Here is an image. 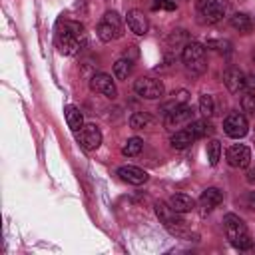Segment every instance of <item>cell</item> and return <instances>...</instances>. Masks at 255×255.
Returning a JSON list of instances; mask_svg holds the SVG:
<instances>
[{"instance_id": "cell-1", "label": "cell", "mask_w": 255, "mask_h": 255, "mask_svg": "<svg viewBox=\"0 0 255 255\" xmlns=\"http://www.w3.org/2000/svg\"><path fill=\"white\" fill-rule=\"evenodd\" d=\"M56 46L62 54L74 56L86 44V30L80 22L74 20H60L56 26Z\"/></svg>"}, {"instance_id": "cell-2", "label": "cell", "mask_w": 255, "mask_h": 255, "mask_svg": "<svg viewBox=\"0 0 255 255\" xmlns=\"http://www.w3.org/2000/svg\"><path fill=\"white\" fill-rule=\"evenodd\" d=\"M223 227H225V233H227V239L229 243L235 247V249H249L253 245V239L249 235V229L245 225V221L235 215V213H227L223 217Z\"/></svg>"}, {"instance_id": "cell-3", "label": "cell", "mask_w": 255, "mask_h": 255, "mask_svg": "<svg viewBox=\"0 0 255 255\" xmlns=\"http://www.w3.org/2000/svg\"><path fill=\"white\" fill-rule=\"evenodd\" d=\"M155 213H157L159 221L163 223V227L171 235H175V237H189V231H187V225H185L181 213H177L169 203L157 201L155 203Z\"/></svg>"}, {"instance_id": "cell-4", "label": "cell", "mask_w": 255, "mask_h": 255, "mask_svg": "<svg viewBox=\"0 0 255 255\" xmlns=\"http://www.w3.org/2000/svg\"><path fill=\"white\" fill-rule=\"evenodd\" d=\"M96 32H98V38H100L102 42H112V40L122 38V36H124V22H122L120 14L114 12V10L106 12V14L102 16V20H100Z\"/></svg>"}, {"instance_id": "cell-5", "label": "cell", "mask_w": 255, "mask_h": 255, "mask_svg": "<svg viewBox=\"0 0 255 255\" xmlns=\"http://www.w3.org/2000/svg\"><path fill=\"white\" fill-rule=\"evenodd\" d=\"M181 60L191 74H201L205 70V46L199 42H187L183 46Z\"/></svg>"}, {"instance_id": "cell-6", "label": "cell", "mask_w": 255, "mask_h": 255, "mask_svg": "<svg viewBox=\"0 0 255 255\" xmlns=\"http://www.w3.org/2000/svg\"><path fill=\"white\" fill-rule=\"evenodd\" d=\"M133 90H135L137 96H141L145 100H157L165 92L163 82L161 80H155V78H137L133 82Z\"/></svg>"}, {"instance_id": "cell-7", "label": "cell", "mask_w": 255, "mask_h": 255, "mask_svg": "<svg viewBox=\"0 0 255 255\" xmlns=\"http://www.w3.org/2000/svg\"><path fill=\"white\" fill-rule=\"evenodd\" d=\"M223 131H225L229 137H233V139L243 137V135L249 131L247 118H245L243 114H237V112L229 114V116L225 118V122H223Z\"/></svg>"}, {"instance_id": "cell-8", "label": "cell", "mask_w": 255, "mask_h": 255, "mask_svg": "<svg viewBox=\"0 0 255 255\" xmlns=\"http://www.w3.org/2000/svg\"><path fill=\"white\" fill-rule=\"evenodd\" d=\"M189 122H193V110H191L187 104H183V106L175 108L173 112L165 114V120H163L165 128L171 129V131H173L175 128H181V126L189 124Z\"/></svg>"}, {"instance_id": "cell-9", "label": "cell", "mask_w": 255, "mask_h": 255, "mask_svg": "<svg viewBox=\"0 0 255 255\" xmlns=\"http://www.w3.org/2000/svg\"><path fill=\"white\" fill-rule=\"evenodd\" d=\"M78 139H80V143H82L84 149L94 151V149H98L100 143H102V131H100V128H98L96 124H86V126L78 131Z\"/></svg>"}, {"instance_id": "cell-10", "label": "cell", "mask_w": 255, "mask_h": 255, "mask_svg": "<svg viewBox=\"0 0 255 255\" xmlns=\"http://www.w3.org/2000/svg\"><path fill=\"white\" fill-rule=\"evenodd\" d=\"M90 88H92L94 92H98V94L110 98V100H114V98L118 96L116 84H114L112 76H108V74H94L92 80H90Z\"/></svg>"}, {"instance_id": "cell-11", "label": "cell", "mask_w": 255, "mask_h": 255, "mask_svg": "<svg viewBox=\"0 0 255 255\" xmlns=\"http://www.w3.org/2000/svg\"><path fill=\"white\" fill-rule=\"evenodd\" d=\"M251 161V149L243 143H235L227 149V163L231 167H247Z\"/></svg>"}, {"instance_id": "cell-12", "label": "cell", "mask_w": 255, "mask_h": 255, "mask_svg": "<svg viewBox=\"0 0 255 255\" xmlns=\"http://www.w3.org/2000/svg\"><path fill=\"white\" fill-rule=\"evenodd\" d=\"M223 201V191L217 187H207L201 197H199V207H201V215H207L209 211H213L219 203Z\"/></svg>"}, {"instance_id": "cell-13", "label": "cell", "mask_w": 255, "mask_h": 255, "mask_svg": "<svg viewBox=\"0 0 255 255\" xmlns=\"http://www.w3.org/2000/svg\"><path fill=\"white\" fill-rule=\"evenodd\" d=\"M223 84L231 94H239L241 90H245V74L239 68H227L223 72Z\"/></svg>"}, {"instance_id": "cell-14", "label": "cell", "mask_w": 255, "mask_h": 255, "mask_svg": "<svg viewBox=\"0 0 255 255\" xmlns=\"http://www.w3.org/2000/svg\"><path fill=\"white\" fill-rule=\"evenodd\" d=\"M118 175L124 179V181H128V183H131V185H141V183H145L147 181V171H143V169H139V167H135V165H122L120 169H118Z\"/></svg>"}, {"instance_id": "cell-15", "label": "cell", "mask_w": 255, "mask_h": 255, "mask_svg": "<svg viewBox=\"0 0 255 255\" xmlns=\"http://www.w3.org/2000/svg\"><path fill=\"white\" fill-rule=\"evenodd\" d=\"M126 22H128V28L137 36H143L147 32V18L141 10H129L126 14Z\"/></svg>"}, {"instance_id": "cell-16", "label": "cell", "mask_w": 255, "mask_h": 255, "mask_svg": "<svg viewBox=\"0 0 255 255\" xmlns=\"http://www.w3.org/2000/svg\"><path fill=\"white\" fill-rule=\"evenodd\" d=\"M199 14L203 16V22L215 24V22H219V20L225 16V4L217 0V2H213V4H209V6H205V8H201Z\"/></svg>"}, {"instance_id": "cell-17", "label": "cell", "mask_w": 255, "mask_h": 255, "mask_svg": "<svg viewBox=\"0 0 255 255\" xmlns=\"http://www.w3.org/2000/svg\"><path fill=\"white\" fill-rule=\"evenodd\" d=\"M167 203H169L177 213H189V211L195 207V201H193L189 195H185V193H175V195H171Z\"/></svg>"}, {"instance_id": "cell-18", "label": "cell", "mask_w": 255, "mask_h": 255, "mask_svg": "<svg viewBox=\"0 0 255 255\" xmlns=\"http://www.w3.org/2000/svg\"><path fill=\"white\" fill-rule=\"evenodd\" d=\"M64 114H66V122H68V126H70V129H74V131H80L82 128H84V116H82V112L76 108V106H66L64 108Z\"/></svg>"}, {"instance_id": "cell-19", "label": "cell", "mask_w": 255, "mask_h": 255, "mask_svg": "<svg viewBox=\"0 0 255 255\" xmlns=\"http://www.w3.org/2000/svg\"><path fill=\"white\" fill-rule=\"evenodd\" d=\"M171 96H173V98H171V100H167V102H163V104H161V108H159V112H161L163 116H165V114H169V112H173L175 108H179V106L187 104V92H185V90L173 92Z\"/></svg>"}, {"instance_id": "cell-20", "label": "cell", "mask_w": 255, "mask_h": 255, "mask_svg": "<svg viewBox=\"0 0 255 255\" xmlns=\"http://www.w3.org/2000/svg\"><path fill=\"white\" fill-rule=\"evenodd\" d=\"M193 133L189 131V129H177L173 135H171V139H169V143H171V147H175V149H185V147H189L191 143H193Z\"/></svg>"}, {"instance_id": "cell-21", "label": "cell", "mask_w": 255, "mask_h": 255, "mask_svg": "<svg viewBox=\"0 0 255 255\" xmlns=\"http://www.w3.org/2000/svg\"><path fill=\"white\" fill-rule=\"evenodd\" d=\"M231 26H233L237 32L247 34V32H251V28H253V20H251V16L245 14V12H235V14L231 16Z\"/></svg>"}, {"instance_id": "cell-22", "label": "cell", "mask_w": 255, "mask_h": 255, "mask_svg": "<svg viewBox=\"0 0 255 255\" xmlns=\"http://www.w3.org/2000/svg\"><path fill=\"white\" fill-rule=\"evenodd\" d=\"M187 129L193 133L195 139H197V137H203V135H207V133L213 131V128H211V124H209L207 120H193V122H189Z\"/></svg>"}, {"instance_id": "cell-23", "label": "cell", "mask_w": 255, "mask_h": 255, "mask_svg": "<svg viewBox=\"0 0 255 255\" xmlns=\"http://www.w3.org/2000/svg\"><path fill=\"white\" fill-rule=\"evenodd\" d=\"M129 126H131L133 129L151 128V126H153V118H151L149 114H145V112H135V114H131V118H129Z\"/></svg>"}, {"instance_id": "cell-24", "label": "cell", "mask_w": 255, "mask_h": 255, "mask_svg": "<svg viewBox=\"0 0 255 255\" xmlns=\"http://www.w3.org/2000/svg\"><path fill=\"white\" fill-rule=\"evenodd\" d=\"M129 72H131V62H129V60L120 58V60L114 64V76H116L118 80H126V78L129 76Z\"/></svg>"}, {"instance_id": "cell-25", "label": "cell", "mask_w": 255, "mask_h": 255, "mask_svg": "<svg viewBox=\"0 0 255 255\" xmlns=\"http://www.w3.org/2000/svg\"><path fill=\"white\" fill-rule=\"evenodd\" d=\"M141 147H143V141L139 137H129L126 141V145L122 147V153L124 155H137L141 151Z\"/></svg>"}, {"instance_id": "cell-26", "label": "cell", "mask_w": 255, "mask_h": 255, "mask_svg": "<svg viewBox=\"0 0 255 255\" xmlns=\"http://www.w3.org/2000/svg\"><path fill=\"white\" fill-rule=\"evenodd\" d=\"M219 157H221V143L217 139H211L207 143V159L211 165H215L219 161Z\"/></svg>"}, {"instance_id": "cell-27", "label": "cell", "mask_w": 255, "mask_h": 255, "mask_svg": "<svg viewBox=\"0 0 255 255\" xmlns=\"http://www.w3.org/2000/svg\"><path fill=\"white\" fill-rule=\"evenodd\" d=\"M205 48H211V50H215V52H223V54H227L229 50H231V42L229 40H207L205 42Z\"/></svg>"}, {"instance_id": "cell-28", "label": "cell", "mask_w": 255, "mask_h": 255, "mask_svg": "<svg viewBox=\"0 0 255 255\" xmlns=\"http://www.w3.org/2000/svg\"><path fill=\"white\" fill-rule=\"evenodd\" d=\"M199 112H201V116H205V118H209V116L213 114V98H211L209 94H203V96L199 98Z\"/></svg>"}, {"instance_id": "cell-29", "label": "cell", "mask_w": 255, "mask_h": 255, "mask_svg": "<svg viewBox=\"0 0 255 255\" xmlns=\"http://www.w3.org/2000/svg\"><path fill=\"white\" fill-rule=\"evenodd\" d=\"M241 108H243L245 114L255 116V94H253V92H247V94L241 98Z\"/></svg>"}, {"instance_id": "cell-30", "label": "cell", "mask_w": 255, "mask_h": 255, "mask_svg": "<svg viewBox=\"0 0 255 255\" xmlns=\"http://www.w3.org/2000/svg\"><path fill=\"white\" fill-rule=\"evenodd\" d=\"M153 8H163V10H175V0H153Z\"/></svg>"}, {"instance_id": "cell-31", "label": "cell", "mask_w": 255, "mask_h": 255, "mask_svg": "<svg viewBox=\"0 0 255 255\" xmlns=\"http://www.w3.org/2000/svg\"><path fill=\"white\" fill-rule=\"evenodd\" d=\"M243 203L247 209H255V191H249L245 197H243Z\"/></svg>"}, {"instance_id": "cell-32", "label": "cell", "mask_w": 255, "mask_h": 255, "mask_svg": "<svg viewBox=\"0 0 255 255\" xmlns=\"http://www.w3.org/2000/svg\"><path fill=\"white\" fill-rule=\"evenodd\" d=\"M245 90L255 94V76H245Z\"/></svg>"}, {"instance_id": "cell-33", "label": "cell", "mask_w": 255, "mask_h": 255, "mask_svg": "<svg viewBox=\"0 0 255 255\" xmlns=\"http://www.w3.org/2000/svg\"><path fill=\"white\" fill-rule=\"evenodd\" d=\"M195 2H197V8L201 10V8H205V6H209V4H213L217 0H195Z\"/></svg>"}, {"instance_id": "cell-34", "label": "cell", "mask_w": 255, "mask_h": 255, "mask_svg": "<svg viewBox=\"0 0 255 255\" xmlns=\"http://www.w3.org/2000/svg\"><path fill=\"white\" fill-rule=\"evenodd\" d=\"M253 60H255V50H253Z\"/></svg>"}]
</instances>
